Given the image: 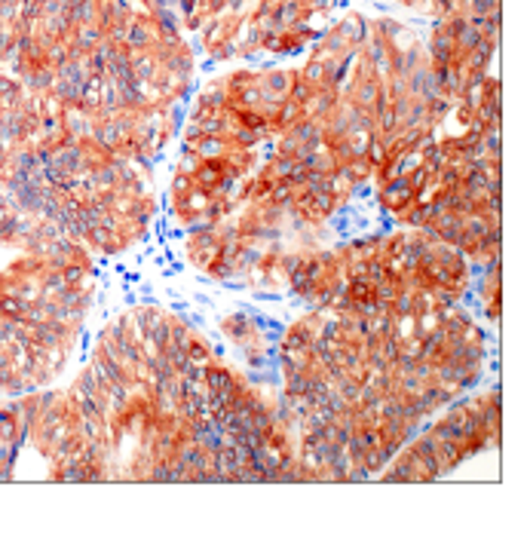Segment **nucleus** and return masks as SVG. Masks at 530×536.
<instances>
[{"label":"nucleus","mask_w":530,"mask_h":536,"mask_svg":"<svg viewBox=\"0 0 530 536\" xmlns=\"http://www.w3.org/2000/svg\"><path fill=\"white\" fill-rule=\"evenodd\" d=\"M199 163H202V157L197 150H185V148H178V153H175V172H185V175H193L199 169Z\"/></svg>","instance_id":"obj_1"},{"label":"nucleus","mask_w":530,"mask_h":536,"mask_svg":"<svg viewBox=\"0 0 530 536\" xmlns=\"http://www.w3.org/2000/svg\"><path fill=\"white\" fill-rule=\"evenodd\" d=\"M197 187L193 184V175H185V172H175L169 181V197H187V193Z\"/></svg>","instance_id":"obj_2"}]
</instances>
